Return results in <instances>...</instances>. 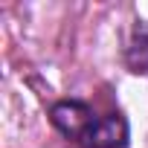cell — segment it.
I'll return each instance as SVG.
<instances>
[{"instance_id":"cell-1","label":"cell","mask_w":148,"mask_h":148,"mask_svg":"<svg viewBox=\"0 0 148 148\" xmlns=\"http://www.w3.org/2000/svg\"><path fill=\"white\" fill-rule=\"evenodd\" d=\"M49 122L61 131V136L76 142L79 148H128L131 145V128L119 110L102 116L82 99L55 102L49 108Z\"/></svg>"},{"instance_id":"cell-2","label":"cell","mask_w":148,"mask_h":148,"mask_svg":"<svg viewBox=\"0 0 148 148\" xmlns=\"http://www.w3.org/2000/svg\"><path fill=\"white\" fill-rule=\"evenodd\" d=\"M125 67L134 76H148V21H134L125 44Z\"/></svg>"}]
</instances>
